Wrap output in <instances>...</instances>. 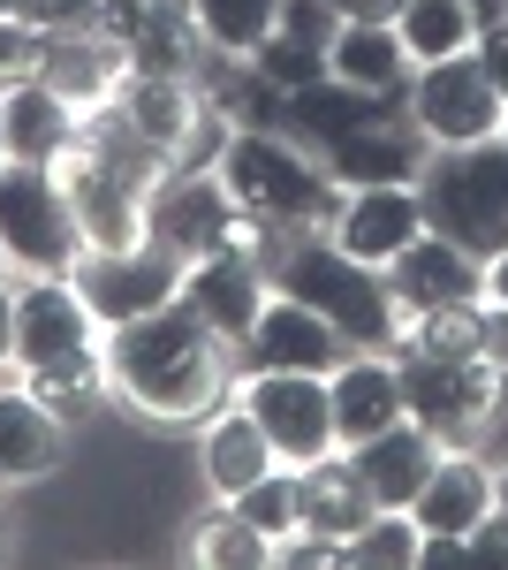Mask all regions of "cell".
Segmentation results:
<instances>
[{
  "mask_svg": "<svg viewBox=\"0 0 508 570\" xmlns=\"http://www.w3.org/2000/svg\"><path fill=\"white\" fill-rule=\"evenodd\" d=\"M107 381L152 419H198L228 389V351L198 305H160L145 320L107 327Z\"/></svg>",
  "mask_w": 508,
  "mask_h": 570,
  "instance_id": "cell-1",
  "label": "cell"
},
{
  "mask_svg": "<svg viewBox=\"0 0 508 570\" xmlns=\"http://www.w3.org/2000/svg\"><path fill=\"white\" fill-rule=\"evenodd\" d=\"M16 365H23V389L53 411H77L99 395L107 351H99V320H91L69 274H23V289H16Z\"/></svg>",
  "mask_w": 508,
  "mask_h": 570,
  "instance_id": "cell-2",
  "label": "cell"
},
{
  "mask_svg": "<svg viewBox=\"0 0 508 570\" xmlns=\"http://www.w3.org/2000/svg\"><path fill=\"white\" fill-rule=\"evenodd\" d=\"M273 289H281V297H303L311 312H327L341 335H349V351H395L402 312L387 297V274L365 266V259H349L335 236L297 228V236L281 244V259H273Z\"/></svg>",
  "mask_w": 508,
  "mask_h": 570,
  "instance_id": "cell-3",
  "label": "cell"
},
{
  "mask_svg": "<svg viewBox=\"0 0 508 570\" xmlns=\"http://www.w3.org/2000/svg\"><path fill=\"white\" fill-rule=\"evenodd\" d=\"M425 228L464 244L470 259H501L508 252V137L478 145H432L418 168Z\"/></svg>",
  "mask_w": 508,
  "mask_h": 570,
  "instance_id": "cell-4",
  "label": "cell"
},
{
  "mask_svg": "<svg viewBox=\"0 0 508 570\" xmlns=\"http://www.w3.org/2000/svg\"><path fill=\"white\" fill-rule=\"evenodd\" d=\"M220 183L258 220L335 228V214H341V183L327 168H311L281 130H228V145H220Z\"/></svg>",
  "mask_w": 508,
  "mask_h": 570,
  "instance_id": "cell-5",
  "label": "cell"
},
{
  "mask_svg": "<svg viewBox=\"0 0 508 570\" xmlns=\"http://www.w3.org/2000/svg\"><path fill=\"white\" fill-rule=\"evenodd\" d=\"M0 252L16 274H69L84 259V228L53 168H31V160L0 168Z\"/></svg>",
  "mask_w": 508,
  "mask_h": 570,
  "instance_id": "cell-6",
  "label": "cell"
},
{
  "mask_svg": "<svg viewBox=\"0 0 508 570\" xmlns=\"http://www.w3.org/2000/svg\"><path fill=\"white\" fill-rule=\"evenodd\" d=\"M395 373H402V411L418 419L425 434L440 449H470V434L494 411V357H432V351L402 343Z\"/></svg>",
  "mask_w": 508,
  "mask_h": 570,
  "instance_id": "cell-7",
  "label": "cell"
},
{
  "mask_svg": "<svg viewBox=\"0 0 508 570\" xmlns=\"http://www.w3.org/2000/svg\"><path fill=\"white\" fill-rule=\"evenodd\" d=\"M182 274L190 266L175 259L168 244H152V236L114 244V252H84V259L69 266V282H77V297L91 305L99 327H122V320H145V312L175 305L182 297Z\"/></svg>",
  "mask_w": 508,
  "mask_h": 570,
  "instance_id": "cell-8",
  "label": "cell"
},
{
  "mask_svg": "<svg viewBox=\"0 0 508 570\" xmlns=\"http://www.w3.org/2000/svg\"><path fill=\"white\" fill-rule=\"evenodd\" d=\"M236 190L206 168H168V176L152 183V198H145V236L152 244H168L182 266L212 259V252H228V236H236Z\"/></svg>",
  "mask_w": 508,
  "mask_h": 570,
  "instance_id": "cell-9",
  "label": "cell"
},
{
  "mask_svg": "<svg viewBox=\"0 0 508 570\" xmlns=\"http://www.w3.org/2000/svg\"><path fill=\"white\" fill-rule=\"evenodd\" d=\"M410 122L432 145H478V137H501L508 99L478 69V53H448V61H425L410 77Z\"/></svg>",
  "mask_w": 508,
  "mask_h": 570,
  "instance_id": "cell-10",
  "label": "cell"
},
{
  "mask_svg": "<svg viewBox=\"0 0 508 570\" xmlns=\"http://www.w3.org/2000/svg\"><path fill=\"white\" fill-rule=\"evenodd\" d=\"M236 403L266 426L281 464H319L327 449H341L327 373H243V395Z\"/></svg>",
  "mask_w": 508,
  "mask_h": 570,
  "instance_id": "cell-11",
  "label": "cell"
},
{
  "mask_svg": "<svg viewBox=\"0 0 508 570\" xmlns=\"http://www.w3.org/2000/svg\"><path fill=\"white\" fill-rule=\"evenodd\" d=\"M349 357V335H341L327 312H311L303 297H266V312L243 335V373H335Z\"/></svg>",
  "mask_w": 508,
  "mask_h": 570,
  "instance_id": "cell-12",
  "label": "cell"
},
{
  "mask_svg": "<svg viewBox=\"0 0 508 570\" xmlns=\"http://www.w3.org/2000/svg\"><path fill=\"white\" fill-rule=\"evenodd\" d=\"M39 77L61 91L77 115H84V107H107V99H114V85L129 77V46L107 39L91 16L53 23V31H46V46H39Z\"/></svg>",
  "mask_w": 508,
  "mask_h": 570,
  "instance_id": "cell-13",
  "label": "cell"
},
{
  "mask_svg": "<svg viewBox=\"0 0 508 570\" xmlns=\"http://www.w3.org/2000/svg\"><path fill=\"white\" fill-rule=\"evenodd\" d=\"M53 176L69 190V206H77V228H84V252H114V244H137L145 236V190L114 168H99L91 153H61L53 160Z\"/></svg>",
  "mask_w": 508,
  "mask_h": 570,
  "instance_id": "cell-14",
  "label": "cell"
},
{
  "mask_svg": "<svg viewBox=\"0 0 508 570\" xmlns=\"http://www.w3.org/2000/svg\"><path fill=\"white\" fill-rule=\"evenodd\" d=\"M380 274H387V297H395V312H432V305L486 297V259H470L464 244H448V236H432V228H425L410 252H395Z\"/></svg>",
  "mask_w": 508,
  "mask_h": 570,
  "instance_id": "cell-15",
  "label": "cell"
},
{
  "mask_svg": "<svg viewBox=\"0 0 508 570\" xmlns=\"http://www.w3.org/2000/svg\"><path fill=\"white\" fill-rule=\"evenodd\" d=\"M425 236V198L418 183H380V190H349L335 214V244L365 266H387Z\"/></svg>",
  "mask_w": 508,
  "mask_h": 570,
  "instance_id": "cell-16",
  "label": "cell"
},
{
  "mask_svg": "<svg viewBox=\"0 0 508 570\" xmlns=\"http://www.w3.org/2000/svg\"><path fill=\"white\" fill-rule=\"evenodd\" d=\"M395 115H410V91H365V85H349V77H335V69H327L319 85L289 91V122H281V130L311 137V145L327 153L335 137L372 130V122H395Z\"/></svg>",
  "mask_w": 508,
  "mask_h": 570,
  "instance_id": "cell-17",
  "label": "cell"
},
{
  "mask_svg": "<svg viewBox=\"0 0 508 570\" xmlns=\"http://www.w3.org/2000/svg\"><path fill=\"white\" fill-rule=\"evenodd\" d=\"M182 305L206 312V327L220 335V343H243L251 320L266 312V266L243 259V252L228 244V252H212V259H198L190 274H182Z\"/></svg>",
  "mask_w": 508,
  "mask_h": 570,
  "instance_id": "cell-18",
  "label": "cell"
},
{
  "mask_svg": "<svg viewBox=\"0 0 508 570\" xmlns=\"http://www.w3.org/2000/svg\"><path fill=\"white\" fill-rule=\"evenodd\" d=\"M327 395H335V434L341 449H357V441L387 434L395 419H410L402 411V373H395V357H341L335 373H327Z\"/></svg>",
  "mask_w": 508,
  "mask_h": 570,
  "instance_id": "cell-19",
  "label": "cell"
},
{
  "mask_svg": "<svg viewBox=\"0 0 508 570\" xmlns=\"http://www.w3.org/2000/svg\"><path fill=\"white\" fill-rule=\"evenodd\" d=\"M0 130H8V160L53 168L77 145V107L46 77H16V85H0Z\"/></svg>",
  "mask_w": 508,
  "mask_h": 570,
  "instance_id": "cell-20",
  "label": "cell"
},
{
  "mask_svg": "<svg viewBox=\"0 0 508 570\" xmlns=\"http://www.w3.org/2000/svg\"><path fill=\"white\" fill-rule=\"evenodd\" d=\"M349 464L365 472V487H372V502H380V510H410V502H418V487L432 480V464H440V441L425 434L418 419H395L387 434L357 441V449H349Z\"/></svg>",
  "mask_w": 508,
  "mask_h": 570,
  "instance_id": "cell-21",
  "label": "cell"
},
{
  "mask_svg": "<svg viewBox=\"0 0 508 570\" xmlns=\"http://www.w3.org/2000/svg\"><path fill=\"white\" fill-rule=\"evenodd\" d=\"M410 518L418 532H478L494 518V472L470 456V449H440V464H432V480L418 487V502H410Z\"/></svg>",
  "mask_w": 508,
  "mask_h": 570,
  "instance_id": "cell-22",
  "label": "cell"
},
{
  "mask_svg": "<svg viewBox=\"0 0 508 570\" xmlns=\"http://www.w3.org/2000/svg\"><path fill=\"white\" fill-rule=\"evenodd\" d=\"M372 510H380V502H372L365 472L349 464V449H327L319 464H297V525H303V532L349 540V532L365 525Z\"/></svg>",
  "mask_w": 508,
  "mask_h": 570,
  "instance_id": "cell-23",
  "label": "cell"
},
{
  "mask_svg": "<svg viewBox=\"0 0 508 570\" xmlns=\"http://www.w3.org/2000/svg\"><path fill=\"white\" fill-rule=\"evenodd\" d=\"M425 153H418V122H372L327 145V176L341 190H380V183H418Z\"/></svg>",
  "mask_w": 508,
  "mask_h": 570,
  "instance_id": "cell-24",
  "label": "cell"
},
{
  "mask_svg": "<svg viewBox=\"0 0 508 570\" xmlns=\"http://www.w3.org/2000/svg\"><path fill=\"white\" fill-rule=\"evenodd\" d=\"M114 107H122L129 122H137V137H152L168 160L190 145L198 115H206L198 85H190V77H160V69H129L122 85H114Z\"/></svg>",
  "mask_w": 508,
  "mask_h": 570,
  "instance_id": "cell-25",
  "label": "cell"
},
{
  "mask_svg": "<svg viewBox=\"0 0 508 570\" xmlns=\"http://www.w3.org/2000/svg\"><path fill=\"white\" fill-rule=\"evenodd\" d=\"M53 464H61V411L39 403L31 389L0 395V472H8V487L46 480Z\"/></svg>",
  "mask_w": 508,
  "mask_h": 570,
  "instance_id": "cell-26",
  "label": "cell"
},
{
  "mask_svg": "<svg viewBox=\"0 0 508 570\" xmlns=\"http://www.w3.org/2000/svg\"><path fill=\"white\" fill-rule=\"evenodd\" d=\"M327 69L365 91H410V77H418V61H410L395 23H341L335 46H327Z\"/></svg>",
  "mask_w": 508,
  "mask_h": 570,
  "instance_id": "cell-27",
  "label": "cell"
},
{
  "mask_svg": "<svg viewBox=\"0 0 508 570\" xmlns=\"http://www.w3.org/2000/svg\"><path fill=\"white\" fill-rule=\"evenodd\" d=\"M273 464H281V456H273L266 426H258L243 403H236V411H220V419L206 426V480L220 487V502H236L243 487H258Z\"/></svg>",
  "mask_w": 508,
  "mask_h": 570,
  "instance_id": "cell-28",
  "label": "cell"
},
{
  "mask_svg": "<svg viewBox=\"0 0 508 570\" xmlns=\"http://www.w3.org/2000/svg\"><path fill=\"white\" fill-rule=\"evenodd\" d=\"M395 31L410 46V61H448V53H470L478 46V8L470 0H402Z\"/></svg>",
  "mask_w": 508,
  "mask_h": 570,
  "instance_id": "cell-29",
  "label": "cell"
},
{
  "mask_svg": "<svg viewBox=\"0 0 508 570\" xmlns=\"http://www.w3.org/2000/svg\"><path fill=\"white\" fill-rule=\"evenodd\" d=\"M190 23L220 53H258L281 23V0H190Z\"/></svg>",
  "mask_w": 508,
  "mask_h": 570,
  "instance_id": "cell-30",
  "label": "cell"
},
{
  "mask_svg": "<svg viewBox=\"0 0 508 570\" xmlns=\"http://www.w3.org/2000/svg\"><path fill=\"white\" fill-rule=\"evenodd\" d=\"M486 327H494L486 297L410 312V351H432V357H486Z\"/></svg>",
  "mask_w": 508,
  "mask_h": 570,
  "instance_id": "cell-31",
  "label": "cell"
},
{
  "mask_svg": "<svg viewBox=\"0 0 508 570\" xmlns=\"http://www.w3.org/2000/svg\"><path fill=\"white\" fill-rule=\"evenodd\" d=\"M418 548H425V532L410 510H372L365 525L341 540V563H357V570H410L418 563Z\"/></svg>",
  "mask_w": 508,
  "mask_h": 570,
  "instance_id": "cell-32",
  "label": "cell"
},
{
  "mask_svg": "<svg viewBox=\"0 0 508 570\" xmlns=\"http://www.w3.org/2000/svg\"><path fill=\"white\" fill-rule=\"evenodd\" d=\"M198 563H220V570H266L273 563V540L228 502V510H212L206 525H198Z\"/></svg>",
  "mask_w": 508,
  "mask_h": 570,
  "instance_id": "cell-33",
  "label": "cell"
},
{
  "mask_svg": "<svg viewBox=\"0 0 508 570\" xmlns=\"http://www.w3.org/2000/svg\"><path fill=\"white\" fill-rule=\"evenodd\" d=\"M236 510H243V518H251L266 540L297 532V464H273L258 487H243V494H236Z\"/></svg>",
  "mask_w": 508,
  "mask_h": 570,
  "instance_id": "cell-34",
  "label": "cell"
},
{
  "mask_svg": "<svg viewBox=\"0 0 508 570\" xmlns=\"http://www.w3.org/2000/svg\"><path fill=\"white\" fill-rule=\"evenodd\" d=\"M251 61H258V77H273V85H281V91H303V85H319V77H327V46L281 39V31H273V39L258 46Z\"/></svg>",
  "mask_w": 508,
  "mask_h": 570,
  "instance_id": "cell-35",
  "label": "cell"
},
{
  "mask_svg": "<svg viewBox=\"0 0 508 570\" xmlns=\"http://www.w3.org/2000/svg\"><path fill=\"white\" fill-rule=\"evenodd\" d=\"M39 46H46V23H31L23 8H8V0H0V85L39 77Z\"/></svg>",
  "mask_w": 508,
  "mask_h": 570,
  "instance_id": "cell-36",
  "label": "cell"
},
{
  "mask_svg": "<svg viewBox=\"0 0 508 570\" xmlns=\"http://www.w3.org/2000/svg\"><path fill=\"white\" fill-rule=\"evenodd\" d=\"M281 39H303V46H335L341 31V8L335 0H281V23H273Z\"/></svg>",
  "mask_w": 508,
  "mask_h": 570,
  "instance_id": "cell-37",
  "label": "cell"
},
{
  "mask_svg": "<svg viewBox=\"0 0 508 570\" xmlns=\"http://www.w3.org/2000/svg\"><path fill=\"white\" fill-rule=\"evenodd\" d=\"M273 563L281 570H327V563H341V540H327V532H281L273 540Z\"/></svg>",
  "mask_w": 508,
  "mask_h": 570,
  "instance_id": "cell-38",
  "label": "cell"
},
{
  "mask_svg": "<svg viewBox=\"0 0 508 570\" xmlns=\"http://www.w3.org/2000/svg\"><path fill=\"white\" fill-rule=\"evenodd\" d=\"M470 53H478V69L494 77V91H501V99H508V23H486Z\"/></svg>",
  "mask_w": 508,
  "mask_h": 570,
  "instance_id": "cell-39",
  "label": "cell"
},
{
  "mask_svg": "<svg viewBox=\"0 0 508 570\" xmlns=\"http://www.w3.org/2000/svg\"><path fill=\"white\" fill-rule=\"evenodd\" d=\"M470 563H508V510L494 502V518L470 532Z\"/></svg>",
  "mask_w": 508,
  "mask_h": 570,
  "instance_id": "cell-40",
  "label": "cell"
},
{
  "mask_svg": "<svg viewBox=\"0 0 508 570\" xmlns=\"http://www.w3.org/2000/svg\"><path fill=\"white\" fill-rule=\"evenodd\" d=\"M341 23H395L402 16V0H335Z\"/></svg>",
  "mask_w": 508,
  "mask_h": 570,
  "instance_id": "cell-41",
  "label": "cell"
},
{
  "mask_svg": "<svg viewBox=\"0 0 508 570\" xmlns=\"http://www.w3.org/2000/svg\"><path fill=\"white\" fill-rule=\"evenodd\" d=\"M0 365H16V289H0Z\"/></svg>",
  "mask_w": 508,
  "mask_h": 570,
  "instance_id": "cell-42",
  "label": "cell"
},
{
  "mask_svg": "<svg viewBox=\"0 0 508 570\" xmlns=\"http://www.w3.org/2000/svg\"><path fill=\"white\" fill-rule=\"evenodd\" d=\"M486 305L508 312V252H501V259H486Z\"/></svg>",
  "mask_w": 508,
  "mask_h": 570,
  "instance_id": "cell-43",
  "label": "cell"
},
{
  "mask_svg": "<svg viewBox=\"0 0 508 570\" xmlns=\"http://www.w3.org/2000/svg\"><path fill=\"white\" fill-rule=\"evenodd\" d=\"M494 502H501V510H508V472H494Z\"/></svg>",
  "mask_w": 508,
  "mask_h": 570,
  "instance_id": "cell-44",
  "label": "cell"
},
{
  "mask_svg": "<svg viewBox=\"0 0 508 570\" xmlns=\"http://www.w3.org/2000/svg\"><path fill=\"white\" fill-rule=\"evenodd\" d=\"M0 168H8V130H0Z\"/></svg>",
  "mask_w": 508,
  "mask_h": 570,
  "instance_id": "cell-45",
  "label": "cell"
},
{
  "mask_svg": "<svg viewBox=\"0 0 508 570\" xmlns=\"http://www.w3.org/2000/svg\"><path fill=\"white\" fill-rule=\"evenodd\" d=\"M0 487H8V472H0Z\"/></svg>",
  "mask_w": 508,
  "mask_h": 570,
  "instance_id": "cell-46",
  "label": "cell"
},
{
  "mask_svg": "<svg viewBox=\"0 0 508 570\" xmlns=\"http://www.w3.org/2000/svg\"><path fill=\"white\" fill-rule=\"evenodd\" d=\"M0 266H8V252H0Z\"/></svg>",
  "mask_w": 508,
  "mask_h": 570,
  "instance_id": "cell-47",
  "label": "cell"
},
{
  "mask_svg": "<svg viewBox=\"0 0 508 570\" xmlns=\"http://www.w3.org/2000/svg\"><path fill=\"white\" fill-rule=\"evenodd\" d=\"M501 137H508V122H501Z\"/></svg>",
  "mask_w": 508,
  "mask_h": 570,
  "instance_id": "cell-48",
  "label": "cell"
}]
</instances>
